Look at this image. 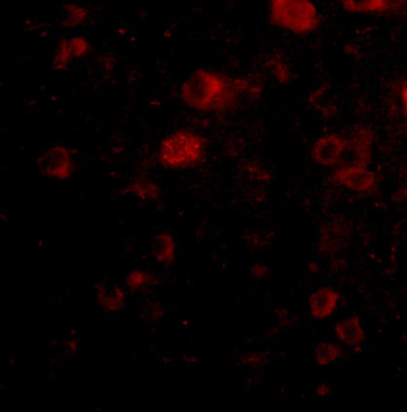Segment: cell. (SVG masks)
I'll return each instance as SVG.
<instances>
[{
	"label": "cell",
	"instance_id": "6da1fadb",
	"mask_svg": "<svg viewBox=\"0 0 407 412\" xmlns=\"http://www.w3.org/2000/svg\"><path fill=\"white\" fill-rule=\"evenodd\" d=\"M207 69H197L184 83L181 94L185 103L199 111H222L236 103L239 83Z\"/></svg>",
	"mask_w": 407,
	"mask_h": 412
},
{
	"label": "cell",
	"instance_id": "7a4b0ae2",
	"mask_svg": "<svg viewBox=\"0 0 407 412\" xmlns=\"http://www.w3.org/2000/svg\"><path fill=\"white\" fill-rule=\"evenodd\" d=\"M273 25L295 34L315 31L320 25L316 6L309 0H274L270 6Z\"/></svg>",
	"mask_w": 407,
	"mask_h": 412
},
{
	"label": "cell",
	"instance_id": "3957f363",
	"mask_svg": "<svg viewBox=\"0 0 407 412\" xmlns=\"http://www.w3.org/2000/svg\"><path fill=\"white\" fill-rule=\"evenodd\" d=\"M204 139L192 131H176L162 141L160 160L168 169H185L199 162L204 153Z\"/></svg>",
	"mask_w": 407,
	"mask_h": 412
},
{
	"label": "cell",
	"instance_id": "277c9868",
	"mask_svg": "<svg viewBox=\"0 0 407 412\" xmlns=\"http://www.w3.org/2000/svg\"><path fill=\"white\" fill-rule=\"evenodd\" d=\"M37 166L41 173L46 177L64 180L73 173V157L65 147H51L41 153V157L37 160Z\"/></svg>",
	"mask_w": 407,
	"mask_h": 412
},
{
	"label": "cell",
	"instance_id": "5b68a950",
	"mask_svg": "<svg viewBox=\"0 0 407 412\" xmlns=\"http://www.w3.org/2000/svg\"><path fill=\"white\" fill-rule=\"evenodd\" d=\"M333 180L339 185L355 193H367L376 187L375 174L366 166L350 164L339 167L333 172Z\"/></svg>",
	"mask_w": 407,
	"mask_h": 412
},
{
	"label": "cell",
	"instance_id": "8992f818",
	"mask_svg": "<svg viewBox=\"0 0 407 412\" xmlns=\"http://www.w3.org/2000/svg\"><path fill=\"white\" fill-rule=\"evenodd\" d=\"M348 148V140L340 135L330 133L320 137L311 150L314 162L322 166H331L340 160Z\"/></svg>",
	"mask_w": 407,
	"mask_h": 412
},
{
	"label": "cell",
	"instance_id": "52a82bcc",
	"mask_svg": "<svg viewBox=\"0 0 407 412\" xmlns=\"http://www.w3.org/2000/svg\"><path fill=\"white\" fill-rule=\"evenodd\" d=\"M340 295L333 288L324 286L318 288L311 294L310 298L311 316L318 320L330 318L338 307Z\"/></svg>",
	"mask_w": 407,
	"mask_h": 412
},
{
	"label": "cell",
	"instance_id": "ba28073f",
	"mask_svg": "<svg viewBox=\"0 0 407 412\" xmlns=\"http://www.w3.org/2000/svg\"><path fill=\"white\" fill-rule=\"evenodd\" d=\"M374 136L371 130L366 127L358 128L353 134L352 139L348 141V148L353 151L355 162L353 164L366 166L371 160L372 145Z\"/></svg>",
	"mask_w": 407,
	"mask_h": 412
},
{
	"label": "cell",
	"instance_id": "9c48e42d",
	"mask_svg": "<svg viewBox=\"0 0 407 412\" xmlns=\"http://www.w3.org/2000/svg\"><path fill=\"white\" fill-rule=\"evenodd\" d=\"M337 337L346 345L357 346L365 339L364 328L358 316H353L340 321L336 325Z\"/></svg>",
	"mask_w": 407,
	"mask_h": 412
},
{
	"label": "cell",
	"instance_id": "30bf717a",
	"mask_svg": "<svg viewBox=\"0 0 407 412\" xmlns=\"http://www.w3.org/2000/svg\"><path fill=\"white\" fill-rule=\"evenodd\" d=\"M402 1H388V0H345L342 6L348 12L360 13H383L395 6H401Z\"/></svg>",
	"mask_w": 407,
	"mask_h": 412
},
{
	"label": "cell",
	"instance_id": "8fae6325",
	"mask_svg": "<svg viewBox=\"0 0 407 412\" xmlns=\"http://www.w3.org/2000/svg\"><path fill=\"white\" fill-rule=\"evenodd\" d=\"M124 293L115 285H100L97 291L98 302L108 311H118L124 303Z\"/></svg>",
	"mask_w": 407,
	"mask_h": 412
},
{
	"label": "cell",
	"instance_id": "7c38bea8",
	"mask_svg": "<svg viewBox=\"0 0 407 412\" xmlns=\"http://www.w3.org/2000/svg\"><path fill=\"white\" fill-rule=\"evenodd\" d=\"M175 243L170 235L164 232L155 237L153 254L158 263L167 264L171 262L175 255Z\"/></svg>",
	"mask_w": 407,
	"mask_h": 412
},
{
	"label": "cell",
	"instance_id": "4fadbf2b",
	"mask_svg": "<svg viewBox=\"0 0 407 412\" xmlns=\"http://www.w3.org/2000/svg\"><path fill=\"white\" fill-rule=\"evenodd\" d=\"M342 354L341 347L329 342H322L316 346L315 351L316 362L322 367L329 365L338 360Z\"/></svg>",
	"mask_w": 407,
	"mask_h": 412
},
{
	"label": "cell",
	"instance_id": "5bb4252c",
	"mask_svg": "<svg viewBox=\"0 0 407 412\" xmlns=\"http://www.w3.org/2000/svg\"><path fill=\"white\" fill-rule=\"evenodd\" d=\"M74 58L76 57H74L69 39H62L58 44L57 50H56L54 58H53V66L58 69H65Z\"/></svg>",
	"mask_w": 407,
	"mask_h": 412
},
{
	"label": "cell",
	"instance_id": "9a60e30c",
	"mask_svg": "<svg viewBox=\"0 0 407 412\" xmlns=\"http://www.w3.org/2000/svg\"><path fill=\"white\" fill-rule=\"evenodd\" d=\"M130 192L143 199H153L158 197L160 188L152 181L140 179L135 181L129 187Z\"/></svg>",
	"mask_w": 407,
	"mask_h": 412
},
{
	"label": "cell",
	"instance_id": "2e32d148",
	"mask_svg": "<svg viewBox=\"0 0 407 412\" xmlns=\"http://www.w3.org/2000/svg\"><path fill=\"white\" fill-rule=\"evenodd\" d=\"M65 8H66V17H65L64 25L67 27H76V25L82 24L87 18V10L78 4H67Z\"/></svg>",
	"mask_w": 407,
	"mask_h": 412
},
{
	"label": "cell",
	"instance_id": "e0dca14e",
	"mask_svg": "<svg viewBox=\"0 0 407 412\" xmlns=\"http://www.w3.org/2000/svg\"><path fill=\"white\" fill-rule=\"evenodd\" d=\"M148 283H150V276L145 272L136 270L128 276L127 285L131 291L141 290L148 285Z\"/></svg>",
	"mask_w": 407,
	"mask_h": 412
},
{
	"label": "cell",
	"instance_id": "ac0fdd59",
	"mask_svg": "<svg viewBox=\"0 0 407 412\" xmlns=\"http://www.w3.org/2000/svg\"><path fill=\"white\" fill-rule=\"evenodd\" d=\"M270 72L280 83H285L289 79V69L280 60H271L269 62Z\"/></svg>",
	"mask_w": 407,
	"mask_h": 412
},
{
	"label": "cell",
	"instance_id": "d6986e66",
	"mask_svg": "<svg viewBox=\"0 0 407 412\" xmlns=\"http://www.w3.org/2000/svg\"><path fill=\"white\" fill-rule=\"evenodd\" d=\"M69 43H71L72 49H73L76 58L83 57L89 51V43L86 41L85 37L74 36L73 39H69Z\"/></svg>",
	"mask_w": 407,
	"mask_h": 412
},
{
	"label": "cell",
	"instance_id": "ffe728a7",
	"mask_svg": "<svg viewBox=\"0 0 407 412\" xmlns=\"http://www.w3.org/2000/svg\"><path fill=\"white\" fill-rule=\"evenodd\" d=\"M329 391L330 390H329V386L324 385V384H320V385H318V390H316V393H318V395H322V397H323V395H329Z\"/></svg>",
	"mask_w": 407,
	"mask_h": 412
},
{
	"label": "cell",
	"instance_id": "44dd1931",
	"mask_svg": "<svg viewBox=\"0 0 407 412\" xmlns=\"http://www.w3.org/2000/svg\"><path fill=\"white\" fill-rule=\"evenodd\" d=\"M402 103H404V111H406V86L404 85L402 93Z\"/></svg>",
	"mask_w": 407,
	"mask_h": 412
}]
</instances>
